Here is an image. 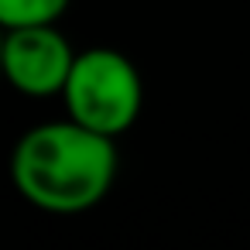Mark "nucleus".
<instances>
[{
    "mask_svg": "<svg viewBox=\"0 0 250 250\" xmlns=\"http://www.w3.org/2000/svg\"><path fill=\"white\" fill-rule=\"evenodd\" d=\"M117 137L79 120H48L24 130L11 151V182L42 212L76 216L100 206L117 182Z\"/></svg>",
    "mask_w": 250,
    "mask_h": 250,
    "instance_id": "1",
    "label": "nucleus"
},
{
    "mask_svg": "<svg viewBox=\"0 0 250 250\" xmlns=\"http://www.w3.org/2000/svg\"><path fill=\"white\" fill-rule=\"evenodd\" d=\"M65 117L83 127L120 137L127 134L144 106V79L137 65L117 48H86L76 55L69 83L62 89Z\"/></svg>",
    "mask_w": 250,
    "mask_h": 250,
    "instance_id": "2",
    "label": "nucleus"
},
{
    "mask_svg": "<svg viewBox=\"0 0 250 250\" xmlns=\"http://www.w3.org/2000/svg\"><path fill=\"white\" fill-rule=\"evenodd\" d=\"M69 38L55 24H24L7 28L0 45V65L7 83L28 100H52L62 96L69 72L76 65Z\"/></svg>",
    "mask_w": 250,
    "mask_h": 250,
    "instance_id": "3",
    "label": "nucleus"
},
{
    "mask_svg": "<svg viewBox=\"0 0 250 250\" xmlns=\"http://www.w3.org/2000/svg\"><path fill=\"white\" fill-rule=\"evenodd\" d=\"M69 11V0H0V24L24 28V24H59Z\"/></svg>",
    "mask_w": 250,
    "mask_h": 250,
    "instance_id": "4",
    "label": "nucleus"
}]
</instances>
